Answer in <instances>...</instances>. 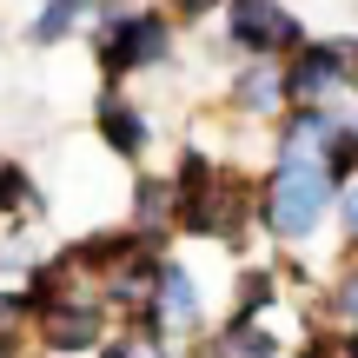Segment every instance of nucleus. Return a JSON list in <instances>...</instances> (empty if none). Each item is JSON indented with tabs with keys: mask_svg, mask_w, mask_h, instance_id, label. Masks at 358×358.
<instances>
[{
	"mask_svg": "<svg viewBox=\"0 0 358 358\" xmlns=\"http://www.w3.org/2000/svg\"><path fill=\"white\" fill-rule=\"evenodd\" d=\"M106 358H166V352H159V338H120Z\"/></svg>",
	"mask_w": 358,
	"mask_h": 358,
	"instance_id": "obj_12",
	"label": "nucleus"
},
{
	"mask_svg": "<svg viewBox=\"0 0 358 358\" xmlns=\"http://www.w3.org/2000/svg\"><path fill=\"white\" fill-rule=\"evenodd\" d=\"M345 226L358 232V192H352V199H345Z\"/></svg>",
	"mask_w": 358,
	"mask_h": 358,
	"instance_id": "obj_15",
	"label": "nucleus"
},
{
	"mask_svg": "<svg viewBox=\"0 0 358 358\" xmlns=\"http://www.w3.org/2000/svg\"><path fill=\"white\" fill-rule=\"evenodd\" d=\"M232 358H272V345H259V338H245V345L232 352Z\"/></svg>",
	"mask_w": 358,
	"mask_h": 358,
	"instance_id": "obj_14",
	"label": "nucleus"
},
{
	"mask_svg": "<svg viewBox=\"0 0 358 358\" xmlns=\"http://www.w3.org/2000/svg\"><path fill=\"white\" fill-rule=\"evenodd\" d=\"M159 292H166V319H179V325L199 312V299H192V279H186L179 266H166V272H159Z\"/></svg>",
	"mask_w": 358,
	"mask_h": 358,
	"instance_id": "obj_8",
	"label": "nucleus"
},
{
	"mask_svg": "<svg viewBox=\"0 0 358 358\" xmlns=\"http://www.w3.org/2000/svg\"><path fill=\"white\" fill-rule=\"evenodd\" d=\"M232 40L252 47V53H266V47H292L299 27H292V13H279L272 0H239V13H232Z\"/></svg>",
	"mask_w": 358,
	"mask_h": 358,
	"instance_id": "obj_3",
	"label": "nucleus"
},
{
	"mask_svg": "<svg viewBox=\"0 0 358 358\" xmlns=\"http://www.w3.org/2000/svg\"><path fill=\"white\" fill-rule=\"evenodd\" d=\"M0 213H34V186H27L20 173H0Z\"/></svg>",
	"mask_w": 358,
	"mask_h": 358,
	"instance_id": "obj_10",
	"label": "nucleus"
},
{
	"mask_svg": "<svg viewBox=\"0 0 358 358\" xmlns=\"http://www.w3.org/2000/svg\"><path fill=\"white\" fill-rule=\"evenodd\" d=\"M100 133L113 140V153H140V146H146V120L133 113L127 100H106L100 106Z\"/></svg>",
	"mask_w": 358,
	"mask_h": 358,
	"instance_id": "obj_7",
	"label": "nucleus"
},
{
	"mask_svg": "<svg viewBox=\"0 0 358 358\" xmlns=\"http://www.w3.org/2000/svg\"><path fill=\"white\" fill-rule=\"evenodd\" d=\"M93 338H100V312H93V306L47 312V345L53 352H80V345H93Z\"/></svg>",
	"mask_w": 358,
	"mask_h": 358,
	"instance_id": "obj_5",
	"label": "nucleus"
},
{
	"mask_svg": "<svg viewBox=\"0 0 358 358\" xmlns=\"http://www.w3.org/2000/svg\"><path fill=\"white\" fill-rule=\"evenodd\" d=\"M159 53H166V27H159L153 13H133V20H120L113 34H106L100 60L113 66V73H127V66H146V60H159Z\"/></svg>",
	"mask_w": 358,
	"mask_h": 358,
	"instance_id": "obj_2",
	"label": "nucleus"
},
{
	"mask_svg": "<svg viewBox=\"0 0 358 358\" xmlns=\"http://www.w3.org/2000/svg\"><path fill=\"white\" fill-rule=\"evenodd\" d=\"M7 325H13V299H0V332H7Z\"/></svg>",
	"mask_w": 358,
	"mask_h": 358,
	"instance_id": "obj_16",
	"label": "nucleus"
},
{
	"mask_svg": "<svg viewBox=\"0 0 358 358\" xmlns=\"http://www.w3.org/2000/svg\"><path fill=\"white\" fill-rule=\"evenodd\" d=\"M272 93H279V73H245L239 100H245V106H272Z\"/></svg>",
	"mask_w": 358,
	"mask_h": 358,
	"instance_id": "obj_11",
	"label": "nucleus"
},
{
	"mask_svg": "<svg viewBox=\"0 0 358 358\" xmlns=\"http://www.w3.org/2000/svg\"><path fill=\"white\" fill-rule=\"evenodd\" d=\"M73 13H80V0H53V7L34 20V40H40V47H47V40H60L66 27H73Z\"/></svg>",
	"mask_w": 358,
	"mask_h": 358,
	"instance_id": "obj_9",
	"label": "nucleus"
},
{
	"mask_svg": "<svg viewBox=\"0 0 358 358\" xmlns=\"http://www.w3.org/2000/svg\"><path fill=\"white\" fill-rule=\"evenodd\" d=\"M166 199H173L166 186H140V219H159V213H166Z\"/></svg>",
	"mask_w": 358,
	"mask_h": 358,
	"instance_id": "obj_13",
	"label": "nucleus"
},
{
	"mask_svg": "<svg viewBox=\"0 0 358 358\" xmlns=\"http://www.w3.org/2000/svg\"><path fill=\"white\" fill-rule=\"evenodd\" d=\"M352 358H358V345H352Z\"/></svg>",
	"mask_w": 358,
	"mask_h": 358,
	"instance_id": "obj_18",
	"label": "nucleus"
},
{
	"mask_svg": "<svg viewBox=\"0 0 358 358\" xmlns=\"http://www.w3.org/2000/svg\"><path fill=\"white\" fill-rule=\"evenodd\" d=\"M332 113H319V106H306L299 113V127H292V140H285V166H319L312 159V146H332Z\"/></svg>",
	"mask_w": 358,
	"mask_h": 358,
	"instance_id": "obj_6",
	"label": "nucleus"
},
{
	"mask_svg": "<svg viewBox=\"0 0 358 358\" xmlns=\"http://www.w3.org/2000/svg\"><path fill=\"white\" fill-rule=\"evenodd\" d=\"M345 60H352V40H338V47H312L306 60L292 66V93H299V100H319V93L345 73Z\"/></svg>",
	"mask_w": 358,
	"mask_h": 358,
	"instance_id": "obj_4",
	"label": "nucleus"
},
{
	"mask_svg": "<svg viewBox=\"0 0 358 358\" xmlns=\"http://www.w3.org/2000/svg\"><path fill=\"white\" fill-rule=\"evenodd\" d=\"M325 206H332V179H325V166H279V179H272V192H266V219L285 232V239L312 232Z\"/></svg>",
	"mask_w": 358,
	"mask_h": 358,
	"instance_id": "obj_1",
	"label": "nucleus"
},
{
	"mask_svg": "<svg viewBox=\"0 0 358 358\" xmlns=\"http://www.w3.org/2000/svg\"><path fill=\"white\" fill-rule=\"evenodd\" d=\"M345 312H358V285H352V299H345Z\"/></svg>",
	"mask_w": 358,
	"mask_h": 358,
	"instance_id": "obj_17",
	"label": "nucleus"
}]
</instances>
